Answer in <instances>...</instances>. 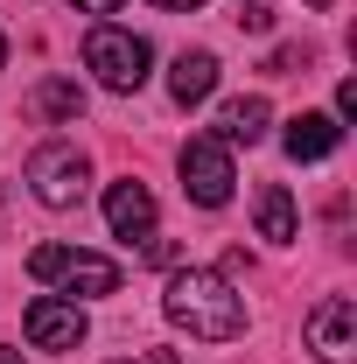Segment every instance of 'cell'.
<instances>
[{"label":"cell","instance_id":"6da1fadb","mask_svg":"<svg viewBox=\"0 0 357 364\" xmlns=\"http://www.w3.org/2000/svg\"><path fill=\"white\" fill-rule=\"evenodd\" d=\"M161 309H169L176 329L203 336V343H231V336H245V294H238L218 267H182L176 280H169V294H161Z\"/></svg>","mask_w":357,"mask_h":364},{"label":"cell","instance_id":"7a4b0ae2","mask_svg":"<svg viewBox=\"0 0 357 364\" xmlns=\"http://www.w3.org/2000/svg\"><path fill=\"white\" fill-rule=\"evenodd\" d=\"M85 70H98L105 91H140L147 70H154V49H147V36H134V28L98 21V28L85 36Z\"/></svg>","mask_w":357,"mask_h":364},{"label":"cell","instance_id":"3957f363","mask_svg":"<svg viewBox=\"0 0 357 364\" xmlns=\"http://www.w3.org/2000/svg\"><path fill=\"white\" fill-rule=\"evenodd\" d=\"M28 189H36V203H49V210L85 203V189H91L85 147H78V140H49V147H36V154H28Z\"/></svg>","mask_w":357,"mask_h":364},{"label":"cell","instance_id":"277c9868","mask_svg":"<svg viewBox=\"0 0 357 364\" xmlns=\"http://www.w3.org/2000/svg\"><path fill=\"white\" fill-rule=\"evenodd\" d=\"M28 273L43 287H70V294H119V267L98 252H78V245H36Z\"/></svg>","mask_w":357,"mask_h":364},{"label":"cell","instance_id":"5b68a950","mask_svg":"<svg viewBox=\"0 0 357 364\" xmlns=\"http://www.w3.org/2000/svg\"><path fill=\"white\" fill-rule=\"evenodd\" d=\"M176 168H182V196L189 203H203V210H224L231 203V147H224L218 134H196L189 147L176 154Z\"/></svg>","mask_w":357,"mask_h":364},{"label":"cell","instance_id":"8992f818","mask_svg":"<svg viewBox=\"0 0 357 364\" xmlns=\"http://www.w3.org/2000/svg\"><path fill=\"white\" fill-rule=\"evenodd\" d=\"M309 350L322 364H357V301L351 294H329L309 316Z\"/></svg>","mask_w":357,"mask_h":364},{"label":"cell","instance_id":"52a82bcc","mask_svg":"<svg viewBox=\"0 0 357 364\" xmlns=\"http://www.w3.org/2000/svg\"><path fill=\"white\" fill-rule=\"evenodd\" d=\"M21 329H28L36 350H78V343H85V309L63 301V294H36L28 316H21Z\"/></svg>","mask_w":357,"mask_h":364},{"label":"cell","instance_id":"ba28073f","mask_svg":"<svg viewBox=\"0 0 357 364\" xmlns=\"http://www.w3.org/2000/svg\"><path fill=\"white\" fill-rule=\"evenodd\" d=\"M105 225H112V238H154V196H147V182H112L105 189Z\"/></svg>","mask_w":357,"mask_h":364},{"label":"cell","instance_id":"9c48e42d","mask_svg":"<svg viewBox=\"0 0 357 364\" xmlns=\"http://www.w3.org/2000/svg\"><path fill=\"white\" fill-rule=\"evenodd\" d=\"M336 140H343L336 112H294V119H287V154H294V161H329Z\"/></svg>","mask_w":357,"mask_h":364},{"label":"cell","instance_id":"30bf717a","mask_svg":"<svg viewBox=\"0 0 357 364\" xmlns=\"http://www.w3.org/2000/svg\"><path fill=\"white\" fill-rule=\"evenodd\" d=\"M211 91H218V56L211 49H182L176 70H169V98L176 105H203Z\"/></svg>","mask_w":357,"mask_h":364},{"label":"cell","instance_id":"8fae6325","mask_svg":"<svg viewBox=\"0 0 357 364\" xmlns=\"http://www.w3.org/2000/svg\"><path fill=\"white\" fill-rule=\"evenodd\" d=\"M267 119H273L267 98H231V105L218 112V140L224 147H238V140L252 147V140H267Z\"/></svg>","mask_w":357,"mask_h":364},{"label":"cell","instance_id":"7c38bea8","mask_svg":"<svg viewBox=\"0 0 357 364\" xmlns=\"http://www.w3.org/2000/svg\"><path fill=\"white\" fill-rule=\"evenodd\" d=\"M260 238H267V245H294V196H287L280 182L260 189Z\"/></svg>","mask_w":357,"mask_h":364},{"label":"cell","instance_id":"4fadbf2b","mask_svg":"<svg viewBox=\"0 0 357 364\" xmlns=\"http://www.w3.org/2000/svg\"><path fill=\"white\" fill-rule=\"evenodd\" d=\"M36 105H43V119L70 127V119H85V85H78V77H49V85L36 91Z\"/></svg>","mask_w":357,"mask_h":364},{"label":"cell","instance_id":"5bb4252c","mask_svg":"<svg viewBox=\"0 0 357 364\" xmlns=\"http://www.w3.org/2000/svg\"><path fill=\"white\" fill-rule=\"evenodd\" d=\"M302 63H309V49H273V56H267V70H273V77H294Z\"/></svg>","mask_w":357,"mask_h":364},{"label":"cell","instance_id":"9a60e30c","mask_svg":"<svg viewBox=\"0 0 357 364\" xmlns=\"http://www.w3.org/2000/svg\"><path fill=\"white\" fill-rule=\"evenodd\" d=\"M238 28H252V36H267V28H273V7H260V0H252V7L238 14Z\"/></svg>","mask_w":357,"mask_h":364},{"label":"cell","instance_id":"2e32d148","mask_svg":"<svg viewBox=\"0 0 357 364\" xmlns=\"http://www.w3.org/2000/svg\"><path fill=\"white\" fill-rule=\"evenodd\" d=\"M351 112H357V85L343 77V85H336V119H351Z\"/></svg>","mask_w":357,"mask_h":364},{"label":"cell","instance_id":"e0dca14e","mask_svg":"<svg viewBox=\"0 0 357 364\" xmlns=\"http://www.w3.org/2000/svg\"><path fill=\"white\" fill-rule=\"evenodd\" d=\"M70 7H78V14H119L127 0H70Z\"/></svg>","mask_w":357,"mask_h":364},{"label":"cell","instance_id":"ac0fdd59","mask_svg":"<svg viewBox=\"0 0 357 364\" xmlns=\"http://www.w3.org/2000/svg\"><path fill=\"white\" fill-rule=\"evenodd\" d=\"M154 7H169V14H196L203 0H154Z\"/></svg>","mask_w":357,"mask_h":364},{"label":"cell","instance_id":"d6986e66","mask_svg":"<svg viewBox=\"0 0 357 364\" xmlns=\"http://www.w3.org/2000/svg\"><path fill=\"white\" fill-rule=\"evenodd\" d=\"M154 364H182V358H176V350H154Z\"/></svg>","mask_w":357,"mask_h":364},{"label":"cell","instance_id":"ffe728a7","mask_svg":"<svg viewBox=\"0 0 357 364\" xmlns=\"http://www.w3.org/2000/svg\"><path fill=\"white\" fill-rule=\"evenodd\" d=\"M0 364H21V350H0Z\"/></svg>","mask_w":357,"mask_h":364},{"label":"cell","instance_id":"44dd1931","mask_svg":"<svg viewBox=\"0 0 357 364\" xmlns=\"http://www.w3.org/2000/svg\"><path fill=\"white\" fill-rule=\"evenodd\" d=\"M309 7H336V0H309Z\"/></svg>","mask_w":357,"mask_h":364},{"label":"cell","instance_id":"7402d4cb","mask_svg":"<svg viewBox=\"0 0 357 364\" xmlns=\"http://www.w3.org/2000/svg\"><path fill=\"white\" fill-rule=\"evenodd\" d=\"M0 63H7V36H0Z\"/></svg>","mask_w":357,"mask_h":364}]
</instances>
